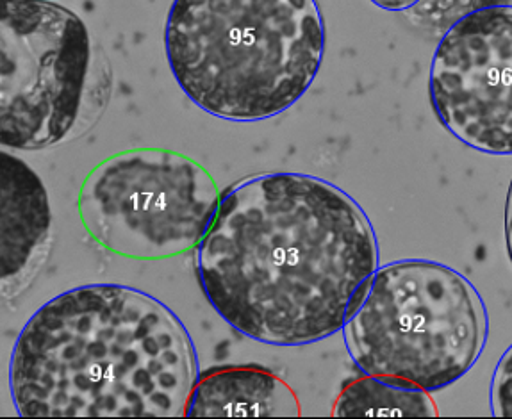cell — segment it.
Masks as SVG:
<instances>
[{
    "instance_id": "6da1fadb",
    "label": "cell",
    "mask_w": 512,
    "mask_h": 419,
    "mask_svg": "<svg viewBox=\"0 0 512 419\" xmlns=\"http://www.w3.org/2000/svg\"><path fill=\"white\" fill-rule=\"evenodd\" d=\"M195 264L207 302L241 336L306 346L343 330L379 270V241L336 184L261 173L223 193Z\"/></svg>"
},
{
    "instance_id": "7a4b0ae2",
    "label": "cell",
    "mask_w": 512,
    "mask_h": 419,
    "mask_svg": "<svg viewBox=\"0 0 512 419\" xmlns=\"http://www.w3.org/2000/svg\"><path fill=\"white\" fill-rule=\"evenodd\" d=\"M190 332L152 295L88 284L27 320L9 359L24 418H181L199 378Z\"/></svg>"
},
{
    "instance_id": "3957f363",
    "label": "cell",
    "mask_w": 512,
    "mask_h": 419,
    "mask_svg": "<svg viewBox=\"0 0 512 419\" xmlns=\"http://www.w3.org/2000/svg\"><path fill=\"white\" fill-rule=\"evenodd\" d=\"M165 52L175 83L207 115L263 122L313 86L325 22L316 0H174Z\"/></svg>"
},
{
    "instance_id": "277c9868",
    "label": "cell",
    "mask_w": 512,
    "mask_h": 419,
    "mask_svg": "<svg viewBox=\"0 0 512 419\" xmlns=\"http://www.w3.org/2000/svg\"><path fill=\"white\" fill-rule=\"evenodd\" d=\"M488 311L464 275L430 259L379 266L343 327L361 375L395 378L436 393L479 362Z\"/></svg>"
},
{
    "instance_id": "5b68a950",
    "label": "cell",
    "mask_w": 512,
    "mask_h": 419,
    "mask_svg": "<svg viewBox=\"0 0 512 419\" xmlns=\"http://www.w3.org/2000/svg\"><path fill=\"white\" fill-rule=\"evenodd\" d=\"M0 136L36 152L97 124L111 91L108 61L74 11L56 0H0Z\"/></svg>"
},
{
    "instance_id": "8992f818",
    "label": "cell",
    "mask_w": 512,
    "mask_h": 419,
    "mask_svg": "<svg viewBox=\"0 0 512 419\" xmlns=\"http://www.w3.org/2000/svg\"><path fill=\"white\" fill-rule=\"evenodd\" d=\"M222 200L215 179L190 157L136 148L93 168L79 191V216L111 254L161 261L199 247Z\"/></svg>"
},
{
    "instance_id": "52a82bcc",
    "label": "cell",
    "mask_w": 512,
    "mask_h": 419,
    "mask_svg": "<svg viewBox=\"0 0 512 419\" xmlns=\"http://www.w3.org/2000/svg\"><path fill=\"white\" fill-rule=\"evenodd\" d=\"M434 115L455 140L512 156V6L491 4L455 20L429 72Z\"/></svg>"
},
{
    "instance_id": "ba28073f",
    "label": "cell",
    "mask_w": 512,
    "mask_h": 419,
    "mask_svg": "<svg viewBox=\"0 0 512 419\" xmlns=\"http://www.w3.org/2000/svg\"><path fill=\"white\" fill-rule=\"evenodd\" d=\"M2 296L29 288L52 247L49 193L24 159L2 152Z\"/></svg>"
},
{
    "instance_id": "9c48e42d",
    "label": "cell",
    "mask_w": 512,
    "mask_h": 419,
    "mask_svg": "<svg viewBox=\"0 0 512 419\" xmlns=\"http://www.w3.org/2000/svg\"><path fill=\"white\" fill-rule=\"evenodd\" d=\"M295 391L272 370L256 364L216 366L199 373L188 418H297Z\"/></svg>"
},
{
    "instance_id": "30bf717a",
    "label": "cell",
    "mask_w": 512,
    "mask_h": 419,
    "mask_svg": "<svg viewBox=\"0 0 512 419\" xmlns=\"http://www.w3.org/2000/svg\"><path fill=\"white\" fill-rule=\"evenodd\" d=\"M336 418H436L432 393L395 378L363 375L343 386L332 407Z\"/></svg>"
},
{
    "instance_id": "8fae6325",
    "label": "cell",
    "mask_w": 512,
    "mask_h": 419,
    "mask_svg": "<svg viewBox=\"0 0 512 419\" xmlns=\"http://www.w3.org/2000/svg\"><path fill=\"white\" fill-rule=\"evenodd\" d=\"M491 414L495 418H512V345L496 362L491 382Z\"/></svg>"
},
{
    "instance_id": "7c38bea8",
    "label": "cell",
    "mask_w": 512,
    "mask_h": 419,
    "mask_svg": "<svg viewBox=\"0 0 512 419\" xmlns=\"http://www.w3.org/2000/svg\"><path fill=\"white\" fill-rule=\"evenodd\" d=\"M504 234L505 248H507V255L512 264V179L509 191H507V198H505Z\"/></svg>"
},
{
    "instance_id": "4fadbf2b",
    "label": "cell",
    "mask_w": 512,
    "mask_h": 419,
    "mask_svg": "<svg viewBox=\"0 0 512 419\" xmlns=\"http://www.w3.org/2000/svg\"><path fill=\"white\" fill-rule=\"evenodd\" d=\"M373 6L384 9V11H391V13H402L407 9H413L418 6L422 0H370Z\"/></svg>"
}]
</instances>
